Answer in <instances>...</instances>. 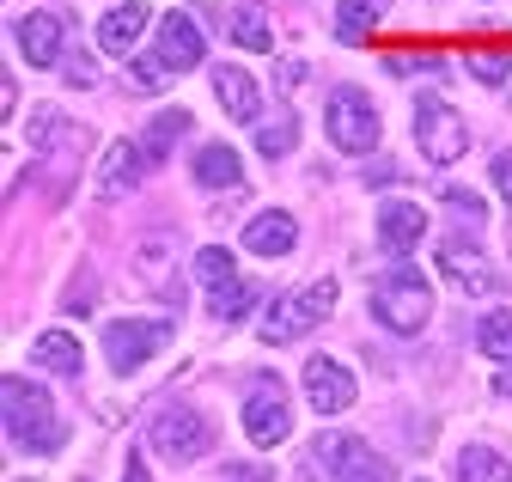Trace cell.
Segmentation results:
<instances>
[{"label":"cell","instance_id":"obj_1","mask_svg":"<svg viewBox=\"0 0 512 482\" xmlns=\"http://www.w3.org/2000/svg\"><path fill=\"white\" fill-rule=\"evenodd\" d=\"M0 415H7V440L25 446V452H61V421H55V403L43 385L31 379H7L0 385Z\"/></svg>","mask_w":512,"mask_h":482},{"label":"cell","instance_id":"obj_2","mask_svg":"<svg viewBox=\"0 0 512 482\" xmlns=\"http://www.w3.org/2000/svg\"><path fill=\"white\" fill-rule=\"evenodd\" d=\"M330 312H336V281L287 287V293H275L269 306H263V318H256V342H293V336L317 330Z\"/></svg>","mask_w":512,"mask_h":482},{"label":"cell","instance_id":"obj_3","mask_svg":"<svg viewBox=\"0 0 512 482\" xmlns=\"http://www.w3.org/2000/svg\"><path fill=\"white\" fill-rule=\"evenodd\" d=\"M372 318H378L384 330H397V336H415V330L433 318V293H427V281H421L415 269H397L391 281L372 293Z\"/></svg>","mask_w":512,"mask_h":482},{"label":"cell","instance_id":"obj_4","mask_svg":"<svg viewBox=\"0 0 512 482\" xmlns=\"http://www.w3.org/2000/svg\"><path fill=\"white\" fill-rule=\"evenodd\" d=\"M165 342H171V330H165L159 318H116V324L104 330V367H110L116 379H128V373H141Z\"/></svg>","mask_w":512,"mask_h":482},{"label":"cell","instance_id":"obj_5","mask_svg":"<svg viewBox=\"0 0 512 482\" xmlns=\"http://www.w3.org/2000/svg\"><path fill=\"white\" fill-rule=\"evenodd\" d=\"M415 141H421V153H427L433 165H452V159H464L470 129H464V116L445 104V98L421 92V98H415Z\"/></svg>","mask_w":512,"mask_h":482},{"label":"cell","instance_id":"obj_6","mask_svg":"<svg viewBox=\"0 0 512 482\" xmlns=\"http://www.w3.org/2000/svg\"><path fill=\"white\" fill-rule=\"evenodd\" d=\"M324 129H330V141H336L342 153H372V147H378V110H372L366 92L342 86V92H330V104H324Z\"/></svg>","mask_w":512,"mask_h":482},{"label":"cell","instance_id":"obj_7","mask_svg":"<svg viewBox=\"0 0 512 482\" xmlns=\"http://www.w3.org/2000/svg\"><path fill=\"white\" fill-rule=\"evenodd\" d=\"M208 440H214L208 415H196L189 403H171V409L153 415V446H159L165 464H196V458L208 452Z\"/></svg>","mask_w":512,"mask_h":482},{"label":"cell","instance_id":"obj_8","mask_svg":"<svg viewBox=\"0 0 512 482\" xmlns=\"http://www.w3.org/2000/svg\"><path fill=\"white\" fill-rule=\"evenodd\" d=\"M439 269H445V281H452L458 293H470V299H488V293H500V269H494V257L476 245V238H439Z\"/></svg>","mask_w":512,"mask_h":482},{"label":"cell","instance_id":"obj_9","mask_svg":"<svg viewBox=\"0 0 512 482\" xmlns=\"http://www.w3.org/2000/svg\"><path fill=\"white\" fill-rule=\"evenodd\" d=\"M293 434V409H287V391L275 373L256 379V391L244 397V440L250 446H281Z\"/></svg>","mask_w":512,"mask_h":482},{"label":"cell","instance_id":"obj_10","mask_svg":"<svg viewBox=\"0 0 512 482\" xmlns=\"http://www.w3.org/2000/svg\"><path fill=\"white\" fill-rule=\"evenodd\" d=\"M317 458L336 470V482H397V470L384 464L366 440H354V434H324V440H317Z\"/></svg>","mask_w":512,"mask_h":482},{"label":"cell","instance_id":"obj_11","mask_svg":"<svg viewBox=\"0 0 512 482\" xmlns=\"http://www.w3.org/2000/svg\"><path fill=\"white\" fill-rule=\"evenodd\" d=\"M153 55L165 62V74H183V68H202V31H196V19L189 13H165L159 19V43H153Z\"/></svg>","mask_w":512,"mask_h":482},{"label":"cell","instance_id":"obj_12","mask_svg":"<svg viewBox=\"0 0 512 482\" xmlns=\"http://www.w3.org/2000/svg\"><path fill=\"white\" fill-rule=\"evenodd\" d=\"M305 403L317 409V415H342L348 403H354V373L348 367H336V360H305Z\"/></svg>","mask_w":512,"mask_h":482},{"label":"cell","instance_id":"obj_13","mask_svg":"<svg viewBox=\"0 0 512 482\" xmlns=\"http://www.w3.org/2000/svg\"><path fill=\"white\" fill-rule=\"evenodd\" d=\"M19 49H25L31 68H55L61 49H68V19H55V13H25V19H19Z\"/></svg>","mask_w":512,"mask_h":482},{"label":"cell","instance_id":"obj_14","mask_svg":"<svg viewBox=\"0 0 512 482\" xmlns=\"http://www.w3.org/2000/svg\"><path fill=\"white\" fill-rule=\"evenodd\" d=\"M141 177H147V153L135 141H110L104 159H98V190L104 196H128V190H141Z\"/></svg>","mask_w":512,"mask_h":482},{"label":"cell","instance_id":"obj_15","mask_svg":"<svg viewBox=\"0 0 512 482\" xmlns=\"http://www.w3.org/2000/svg\"><path fill=\"white\" fill-rule=\"evenodd\" d=\"M147 25H153V7H147V0H122V7H110V13L98 19V49H104V55H128Z\"/></svg>","mask_w":512,"mask_h":482},{"label":"cell","instance_id":"obj_16","mask_svg":"<svg viewBox=\"0 0 512 482\" xmlns=\"http://www.w3.org/2000/svg\"><path fill=\"white\" fill-rule=\"evenodd\" d=\"M421 232H427V214H421L415 202H384V208H378V238H384V251L409 257V251L421 245Z\"/></svg>","mask_w":512,"mask_h":482},{"label":"cell","instance_id":"obj_17","mask_svg":"<svg viewBox=\"0 0 512 482\" xmlns=\"http://www.w3.org/2000/svg\"><path fill=\"white\" fill-rule=\"evenodd\" d=\"M214 92H220L232 123H256V116H263V86H256L244 68H214Z\"/></svg>","mask_w":512,"mask_h":482},{"label":"cell","instance_id":"obj_18","mask_svg":"<svg viewBox=\"0 0 512 482\" xmlns=\"http://www.w3.org/2000/svg\"><path fill=\"white\" fill-rule=\"evenodd\" d=\"M293 238H299V220H293V214H256V220L244 226V251H250V257H287Z\"/></svg>","mask_w":512,"mask_h":482},{"label":"cell","instance_id":"obj_19","mask_svg":"<svg viewBox=\"0 0 512 482\" xmlns=\"http://www.w3.org/2000/svg\"><path fill=\"white\" fill-rule=\"evenodd\" d=\"M196 184H208V190H238L244 184V165H238V153L226 141H208L196 153Z\"/></svg>","mask_w":512,"mask_h":482},{"label":"cell","instance_id":"obj_20","mask_svg":"<svg viewBox=\"0 0 512 482\" xmlns=\"http://www.w3.org/2000/svg\"><path fill=\"white\" fill-rule=\"evenodd\" d=\"M31 360H37V367H49V373H80V342L68 336V330H49V336H37L31 342Z\"/></svg>","mask_w":512,"mask_h":482},{"label":"cell","instance_id":"obj_21","mask_svg":"<svg viewBox=\"0 0 512 482\" xmlns=\"http://www.w3.org/2000/svg\"><path fill=\"white\" fill-rule=\"evenodd\" d=\"M226 31H232L238 49H256V55H269V49H275V31H269V13H263V7H232Z\"/></svg>","mask_w":512,"mask_h":482},{"label":"cell","instance_id":"obj_22","mask_svg":"<svg viewBox=\"0 0 512 482\" xmlns=\"http://www.w3.org/2000/svg\"><path fill=\"white\" fill-rule=\"evenodd\" d=\"M384 7H391V0H342V7H336V37L342 43H360L384 19Z\"/></svg>","mask_w":512,"mask_h":482},{"label":"cell","instance_id":"obj_23","mask_svg":"<svg viewBox=\"0 0 512 482\" xmlns=\"http://www.w3.org/2000/svg\"><path fill=\"white\" fill-rule=\"evenodd\" d=\"M208 312H214L220 324H238L244 312H256V287H250L244 275H232L226 287H214V293H208Z\"/></svg>","mask_w":512,"mask_h":482},{"label":"cell","instance_id":"obj_24","mask_svg":"<svg viewBox=\"0 0 512 482\" xmlns=\"http://www.w3.org/2000/svg\"><path fill=\"white\" fill-rule=\"evenodd\" d=\"M458 482H512V470H506V458H500V452L470 446V452L458 458Z\"/></svg>","mask_w":512,"mask_h":482},{"label":"cell","instance_id":"obj_25","mask_svg":"<svg viewBox=\"0 0 512 482\" xmlns=\"http://www.w3.org/2000/svg\"><path fill=\"white\" fill-rule=\"evenodd\" d=\"M476 348H482L488 360H500V367H512V312H494V318H482V330H476Z\"/></svg>","mask_w":512,"mask_h":482},{"label":"cell","instance_id":"obj_26","mask_svg":"<svg viewBox=\"0 0 512 482\" xmlns=\"http://www.w3.org/2000/svg\"><path fill=\"white\" fill-rule=\"evenodd\" d=\"M196 275H202V287H208V293H214V287H226V281H232V275H238V269H232V257H226V251H220V245H208V251H202V257H196Z\"/></svg>","mask_w":512,"mask_h":482},{"label":"cell","instance_id":"obj_27","mask_svg":"<svg viewBox=\"0 0 512 482\" xmlns=\"http://www.w3.org/2000/svg\"><path fill=\"white\" fill-rule=\"evenodd\" d=\"M183 129H189V116L183 110H165L159 123H153V135H147V159H165V147H171L165 135H183Z\"/></svg>","mask_w":512,"mask_h":482},{"label":"cell","instance_id":"obj_28","mask_svg":"<svg viewBox=\"0 0 512 482\" xmlns=\"http://www.w3.org/2000/svg\"><path fill=\"white\" fill-rule=\"evenodd\" d=\"M287 147H293V123H275V129L263 135V153H269V159H281Z\"/></svg>","mask_w":512,"mask_h":482},{"label":"cell","instance_id":"obj_29","mask_svg":"<svg viewBox=\"0 0 512 482\" xmlns=\"http://www.w3.org/2000/svg\"><path fill=\"white\" fill-rule=\"evenodd\" d=\"M494 190L512 202V153H494Z\"/></svg>","mask_w":512,"mask_h":482},{"label":"cell","instance_id":"obj_30","mask_svg":"<svg viewBox=\"0 0 512 482\" xmlns=\"http://www.w3.org/2000/svg\"><path fill=\"white\" fill-rule=\"evenodd\" d=\"M470 68H476L482 80H500V74H506V55H470Z\"/></svg>","mask_w":512,"mask_h":482},{"label":"cell","instance_id":"obj_31","mask_svg":"<svg viewBox=\"0 0 512 482\" xmlns=\"http://www.w3.org/2000/svg\"><path fill=\"white\" fill-rule=\"evenodd\" d=\"M226 482H269V470L263 464H256V470L250 464H226Z\"/></svg>","mask_w":512,"mask_h":482},{"label":"cell","instance_id":"obj_32","mask_svg":"<svg viewBox=\"0 0 512 482\" xmlns=\"http://www.w3.org/2000/svg\"><path fill=\"white\" fill-rule=\"evenodd\" d=\"M0 92H7V98H0V116H13V98H19V86H13V68L0 74Z\"/></svg>","mask_w":512,"mask_h":482},{"label":"cell","instance_id":"obj_33","mask_svg":"<svg viewBox=\"0 0 512 482\" xmlns=\"http://www.w3.org/2000/svg\"><path fill=\"white\" fill-rule=\"evenodd\" d=\"M122 482H147V464H141V452L128 458V476H122Z\"/></svg>","mask_w":512,"mask_h":482},{"label":"cell","instance_id":"obj_34","mask_svg":"<svg viewBox=\"0 0 512 482\" xmlns=\"http://www.w3.org/2000/svg\"><path fill=\"white\" fill-rule=\"evenodd\" d=\"M494 385H500V391L512 397V367H500V379H494Z\"/></svg>","mask_w":512,"mask_h":482},{"label":"cell","instance_id":"obj_35","mask_svg":"<svg viewBox=\"0 0 512 482\" xmlns=\"http://www.w3.org/2000/svg\"><path fill=\"white\" fill-rule=\"evenodd\" d=\"M13 482H25V476H13Z\"/></svg>","mask_w":512,"mask_h":482}]
</instances>
